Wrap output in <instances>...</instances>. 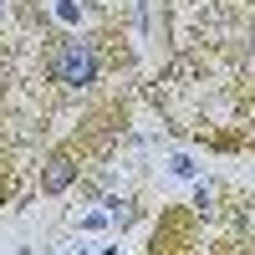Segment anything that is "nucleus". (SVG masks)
Returning <instances> with one entry per match:
<instances>
[{
    "mask_svg": "<svg viewBox=\"0 0 255 255\" xmlns=\"http://www.w3.org/2000/svg\"><path fill=\"white\" fill-rule=\"evenodd\" d=\"M51 72H56V82H67V87H87V82L97 77V56H92L87 41H56Z\"/></svg>",
    "mask_w": 255,
    "mask_h": 255,
    "instance_id": "1",
    "label": "nucleus"
},
{
    "mask_svg": "<svg viewBox=\"0 0 255 255\" xmlns=\"http://www.w3.org/2000/svg\"><path fill=\"white\" fill-rule=\"evenodd\" d=\"M67 179H72V163H67V158H56V163L46 168V189H67Z\"/></svg>",
    "mask_w": 255,
    "mask_h": 255,
    "instance_id": "2",
    "label": "nucleus"
}]
</instances>
